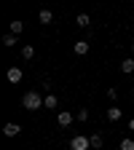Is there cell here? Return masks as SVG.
<instances>
[{
    "mask_svg": "<svg viewBox=\"0 0 134 150\" xmlns=\"http://www.w3.org/2000/svg\"><path fill=\"white\" fill-rule=\"evenodd\" d=\"M89 147H91V139L83 137V134H78V137L70 139V150H89Z\"/></svg>",
    "mask_w": 134,
    "mask_h": 150,
    "instance_id": "cell-2",
    "label": "cell"
},
{
    "mask_svg": "<svg viewBox=\"0 0 134 150\" xmlns=\"http://www.w3.org/2000/svg\"><path fill=\"white\" fill-rule=\"evenodd\" d=\"M22 30H24V24H22V22H11V35H19Z\"/></svg>",
    "mask_w": 134,
    "mask_h": 150,
    "instance_id": "cell-16",
    "label": "cell"
},
{
    "mask_svg": "<svg viewBox=\"0 0 134 150\" xmlns=\"http://www.w3.org/2000/svg\"><path fill=\"white\" fill-rule=\"evenodd\" d=\"M6 75H8V81H11V83H19V81L24 78V72H22V67H11V70H8Z\"/></svg>",
    "mask_w": 134,
    "mask_h": 150,
    "instance_id": "cell-4",
    "label": "cell"
},
{
    "mask_svg": "<svg viewBox=\"0 0 134 150\" xmlns=\"http://www.w3.org/2000/svg\"><path fill=\"white\" fill-rule=\"evenodd\" d=\"M121 115H123L121 107H107V121H118Z\"/></svg>",
    "mask_w": 134,
    "mask_h": 150,
    "instance_id": "cell-8",
    "label": "cell"
},
{
    "mask_svg": "<svg viewBox=\"0 0 134 150\" xmlns=\"http://www.w3.org/2000/svg\"><path fill=\"white\" fill-rule=\"evenodd\" d=\"M16 43H19V40H16V35H11V32H8V35H3V46H6V48H13Z\"/></svg>",
    "mask_w": 134,
    "mask_h": 150,
    "instance_id": "cell-9",
    "label": "cell"
},
{
    "mask_svg": "<svg viewBox=\"0 0 134 150\" xmlns=\"http://www.w3.org/2000/svg\"><path fill=\"white\" fill-rule=\"evenodd\" d=\"M75 121H81V123H83V121H89V110H86V107H81L78 112H75Z\"/></svg>",
    "mask_w": 134,
    "mask_h": 150,
    "instance_id": "cell-13",
    "label": "cell"
},
{
    "mask_svg": "<svg viewBox=\"0 0 134 150\" xmlns=\"http://www.w3.org/2000/svg\"><path fill=\"white\" fill-rule=\"evenodd\" d=\"M75 24H78V27H89V24H91L89 13H78V19H75Z\"/></svg>",
    "mask_w": 134,
    "mask_h": 150,
    "instance_id": "cell-11",
    "label": "cell"
},
{
    "mask_svg": "<svg viewBox=\"0 0 134 150\" xmlns=\"http://www.w3.org/2000/svg\"><path fill=\"white\" fill-rule=\"evenodd\" d=\"M131 51H134V43H131Z\"/></svg>",
    "mask_w": 134,
    "mask_h": 150,
    "instance_id": "cell-19",
    "label": "cell"
},
{
    "mask_svg": "<svg viewBox=\"0 0 134 150\" xmlns=\"http://www.w3.org/2000/svg\"><path fill=\"white\" fill-rule=\"evenodd\" d=\"M72 51H75V54H78V56H83V54H89V40H78V43H75V46H72Z\"/></svg>",
    "mask_w": 134,
    "mask_h": 150,
    "instance_id": "cell-7",
    "label": "cell"
},
{
    "mask_svg": "<svg viewBox=\"0 0 134 150\" xmlns=\"http://www.w3.org/2000/svg\"><path fill=\"white\" fill-rule=\"evenodd\" d=\"M121 72H126V75L134 72V59H123V62H121Z\"/></svg>",
    "mask_w": 134,
    "mask_h": 150,
    "instance_id": "cell-10",
    "label": "cell"
},
{
    "mask_svg": "<svg viewBox=\"0 0 134 150\" xmlns=\"http://www.w3.org/2000/svg\"><path fill=\"white\" fill-rule=\"evenodd\" d=\"M72 118H75L72 112H67V110H59V115H56V123H59L62 129H67V126L72 123Z\"/></svg>",
    "mask_w": 134,
    "mask_h": 150,
    "instance_id": "cell-3",
    "label": "cell"
},
{
    "mask_svg": "<svg viewBox=\"0 0 134 150\" xmlns=\"http://www.w3.org/2000/svg\"><path fill=\"white\" fill-rule=\"evenodd\" d=\"M121 150H134V139L123 137V139H121Z\"/></svg>",
    "mask_w": 134,
    "mask_h": 150,
    "instance_id": "cell-14",
    "label": "cell"
},
{
    "mask_svg": "<svg viewBox=\"0 0 134 150\" xmlns=\"http://www.w3.org/2000/svg\"><path fill=\"white\" fill-rule=\"evenodd\" d=\"M38 22H40V24H51V22H54V13H51L48 8H43L40 13H38Z\"/></svg>",
    "mask_w": 134,
    "mask_h": 150,
    "instance_id": "cell-6",
    "label": "cell"
},
{
    "mask_svg": "<svg viewBox=\"0 0 134 150\" xmlns=\"http://www.w3.org/2000/svg\"><path fill=\"white\" fill-rule=\"evenodd\" d=\"M22 56H24V59H32V56H35V48L32 46H24L22 48Z\"/></svg>",
    "mask_w": 134,
    "mask_h": 150,
    "instance_id": "cell-17",
    "label": "cell"
},
{
    "mask_svg": "<svg viewBox=\"0 0 134 150\" xmlns=\"http://www.w3.org/2000/svg\"><path fill=\"white\" fill-rule=\"evenodd\" d=\"M91 147H102V134H91Z\"/></svg>",
    "mask_w": 134,
    "mask_h": 150,
    "instance_id": "cell-15",
    "label": "cell"
},
{
    "mask_svg": "<svg viewBox=\"0 0 134 150\" xmlns=\"http://www.w3.org/2000/svg\"><path fill=\"white\" fill-rule=\"evenodd\" d=\"M46 107H48V110H54V107H59V99H56L54 94H48V97H46Z\"/></svg>",
    "mask_w": 134,
    "mask_h": 150,
    "instance_id": "cell-12",
    "label": "cell"
},
{
    "mask_svg": "<svg viewBox=\"0 0 134 150\" xmlns=\"http://www.w3.org/2000/svg\"><path fill=\"white\" fill-rule=\"evenodd\" d=\"M22 107L24 110H40V107H46V97H40L38 91H27L24 97H22Z\"/></svg>",
    "mask_w": 134,
    "mask_h": 150,
    "instance_id": "cell-1",
    "label": "cell"
},
{
    "mask_svg": "<svg viewBox=\"0 0 134 150\" xmlns=\"http://www.w3.org/2000/svg\"><path fill=\"white\" fill-rule=\"evenodd\" d=\"M129 129H131V131H134V118H131V121H129Z\"/></svg>",
    "mask_w": 134,
    "mask_h": 150,
    "instance_id": "cell-18",
    "label": "cell"
},
{
    "mask_svg": "<svg viewBox=\"0 0 134 150\" xmlns=\"http://www.w3.org/2000/svg\"><path fill=\"white\" fill-rule=\"evenodd\" d=\"M19 131H22V126H19V123H6V126H3V134H6V137H19Z\"/></svg>",
    "mask_w": 134,
    "mask_h": 150,
    "instance_id": "cell-5",
    "label": "cell"
}]
</instances>
